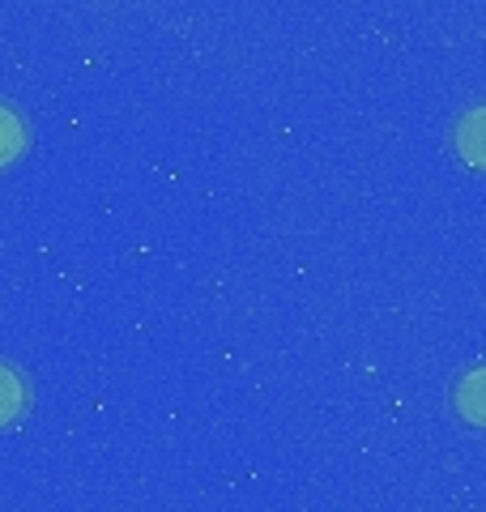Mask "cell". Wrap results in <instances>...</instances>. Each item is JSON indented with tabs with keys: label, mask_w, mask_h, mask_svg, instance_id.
<instances>
[{
	"label": "cell",
	"mask_w": 486,
	"mask_h": 512,
	"mask_svg": "<svg viewBox=\"0 0 486 512\" xmlns=\"http://www.w3.org/2000/svg\"><path fill=\"white\" fill-rule=\"evenodd\" d=\"M22 150H26V128L18 120V111L0 107V167H9Z\"/></svg>",
	"instance_id": "cell-4"
},
{
	"label": "cell",
	"mask_w": 486,
	"mask_h": 512,
	"mask_svg": "<svg viewBox=\"0 0 486 512\" xmlns=\"http://www.w3.org/2000/svg\"><path fill=\"white\" fill-rule=\"evenodd\" d=\"M26 410V384L9 363H0V427L18 423Z\"/></svg>",
	"instance_id": "cell-3"
},
{
	"label": "cell",
	"mask_w": 486,
	"mask_h": 512,
	"mask_svg": "<svg viewBox=\"0 0 486 512\" xmlns=\"http://www.w3.org/2000/svg\"><path fill=\"white\" fill-rule=\"evenodd\" d=\"M457 154L465 158L469 167H478L486 171V107H474V111H465V116L457 120Z\"/></svg>",
	"instance_id": "cell-2"
},
{
	"label": "cell",
	"mask_w": 486,
	"mask_h": 512,
	"mask_svg": "<svg viewBox=\"0 0 486 512\" xmlns=\"http://www.w3.org/2000/svg\"><path fill=\"white\" fill-rule=\"evenodd\" d=\"M452 406L469 427H486V367H469L452 389Z\"/></svg>",
	"instance_id": "cell-1"
}]
</instances>
